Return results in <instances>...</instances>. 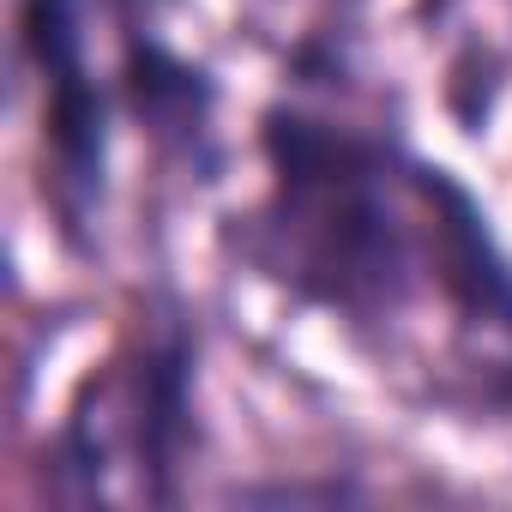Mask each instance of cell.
I'll use <instances>...</instances> for the list:
<instances>
[{"instance_id": "cell-5", "label": "cell", "mask_w": 512, "mask_h": 512, "mask_svg": "<svg viewBox=\"0 0 512 512\" xmlns=\"http://www.w3.org/2000/svg\"><path fill=\"white\" fill-rule=\"evenodd\" d=\"M121 109L151 133V145L193 175L217 169V73L175 43H163L145 19L121 13Z\"/></svg>"}, {"instance_id": "cell-7", "label": "cell", "mask_w": 512, "mask_h": 512, "mask_svg": "<svg viewBox=\"0 0 512 512\" xmlns=\"http://www.w3.org/2000/svg\"><path fill=\"white\" fill-rule=\"evenodd\" d=\"M482 398H488L494 410H512V356L488 368V380H482Z\"/></svg>"}, {"instance_id": "cell-4", "label": "cell", "mask_w": 512, "mask_h": 512, "mask_svg": "<svg viewBox=\"0 0 512 512\" xmlns=\"http://www.w3.org/2000/svg\"><path fill=\"white\" fill-rule=\"evenodd\" d=\"M422 205H428V284L464 326L512 332V253L488 217V205L470 193V181L434 157H410Z\"/></svg>"}, {"instance_id": "cell-2", "label": "cell", "mask_w": 512, "mask_h": 512, "mask_svg": "<svg viewBox=\"0 0 512 512\" xmlns=\"http://www.w3.org/2000/svg\"><path fill=\"white\" fill-rule=\"evenodd\" d=\"M19 49L37 73L43 97V193L61 217V235L85 247L103 199H109V145H115V97L91 67L85 0H19Z\"/></svg>"}, {"instance_id": "cell-1", "label": "cell", "mask_w": 512, "mask_h": 512, "mask_svg": "<svg viewBox=\"0 0 512 512\" xmlns=\"http://www.w3.org/2000/svg\"><path fill=\"white\" fill-rule=\"evenodd\" d=\"M266 199L223 223V247L290 302L356 332L392 326L428 278V205L398 133L308 103L260 109Z\"/></svg>"}, {"instance_id": "cell-6", "label": "cell", "mask_w": 512, "mask_h": 512, "mask_svg": "<svg viewBox=\"0 0 512 512\" xmlns=\"http://www.w3.org/2000/svg\"><path fill=\"white\" fill-rule=\"evenodd\" d=\"M235 500H356V488L326 482V488H302V482H266V488H235Z\"/></svg>"}, {"instance_id": "cell-3", "label": "cell", "mask_w": 512, "mask_h": 512, "mask_svg": "<svg viewBox=\"0 0 512 512\" xmlns=\"http://www.w3.org/2000/svg\"><path fill=\"white\" fill-rule=\"evenodd\" d=\"M193 386H199V332L181 308H163L139 326L121 368L133 476H139V494L157 506L181 500V464L199 440Z\"/></svg>"}]
</instances>
